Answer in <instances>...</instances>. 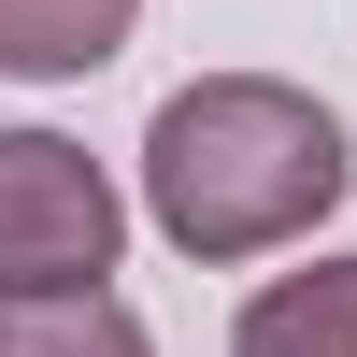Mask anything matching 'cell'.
Masks as SVG:
<instances>
[{"instance_id": "6da1fadb", "label": "cell", "mask_w": 357, "mask_h": 357, "mask_svg": "<svg viewBox=\"0 0 357 357\" xmlns=\"http://www.w3.org/2000/svg\"><path fill=\"white\" fill-rule=\"evenodd\" d=\"M343 186H357L343 114L314 86H286V72H200L143 129V215L200 272H243V257L314 243V215H343Z\"/></svg>"}, {"instance_id": "7a4b0ae2", "label": "cell", "mask_w": 357, "mask_h": 357, "mask_svg": "<svg viewBox=\"0 0 357 357\" xmlns=\"http://www.w3.org/2000/svg\"><path fill=\"white\" fill-rule=\"evenodd\" d=\"M114 243H129L114 172L86 143H57V129H0V301L114 286Z\"/></svg>"}, {"instance_id": "3957f363", "label": "cell", "mask_w": 357, "mask_h": 357, "mask_svg": "<svg viewBox=\"0 0 357 357\" xmlns=\"http://www.w3.org/2000/svg\"><path fill=\"white\" fill-rule=\"evenodd\" d=\"M229 357H357V257H314V272H272L243 301Z\"/></svg>"}, {"instance_id": "277c9868", "label": "cell", "mask_w": 357, "mask_h": 357, "mask_svg": "<svg viewBox=\"0 0 357 357\" xmlns=\"http://www.w3.org/2000/svg\"><path fill=\"white\" fill-rule=\"evenodd\" d=\"M143 29V0H0V72L15 86H86Z\"/></svg>"}, {"instance_id": "5b68a950", "label": "cell", "mask_w": 357, "mask_h": 357, "mask_svg": "<svg viewBox=\"0 0 357 357\" xmlns=\"http://www.w3.org/2000/svg\"><path fill=\"white\" fill-rule=\"evenodd\" d=\"M0 357H158L114 286H72V301H0Z\"/></svg>"}]
</instances>
